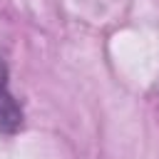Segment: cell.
Masks as SVG:
<instances>
[{"label":"cell","mask_w":159,"mask_h":159,"mask_svg":"<svg viewBox=\"0 0 159 159\" xmlns=\"http://www.w3.org/2000/svg\"><path fill=\"white\" fill-rule=\"evenodd\" d=\"M22 122H25L22 107L10 92V72L5 60L0 57V134H7V137L17 134L22 129Z\"/></svg>","instance_id":"cell-1"}]
</instances>
